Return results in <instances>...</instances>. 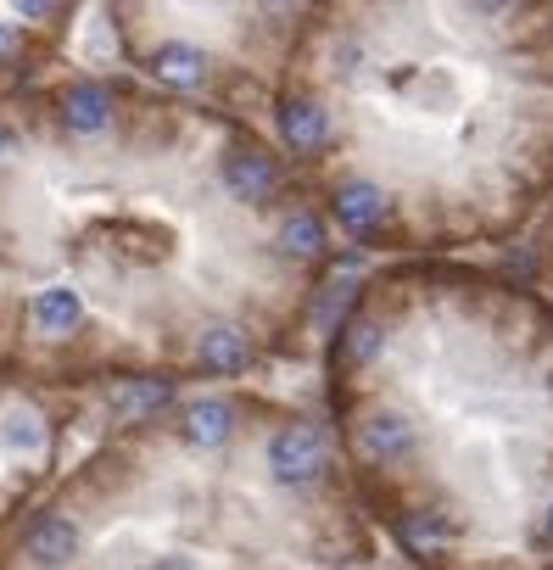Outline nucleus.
Returning <instances> with one entry per match:
<instances>
[{"instance_id":"nucleus-1","label":"nucleus","mask_w":553,"mask_h":570,"mask_svg":"<svg viewBox=\"0 0 553 570\" xmlns=\"http://www.w3.org/2000/svg\"><path fill=\"white\" fill-rule=\"evenodd\" d=\"M263 459H268V475H274V481H280V487H292V492H303V487L325 481L330 442H325V431H319V425H308V420H292V425H280V431L268 436Z\"/></svg>"},{"instance_id":"nucleus-2","label":"nucleus","mask_w":553,"mask_h":570,"mask_svg":"<svg viewBox=\"0 0 553 570\" xmlns=\"http://www.w3.org/2000/svg\"><path fill=\"white\" fill-rule=\"evenodd\" d=\"M218 179H224V196L229 202L257 207V202H268L274 190H280L286 174H280V157H274L268 146H235V151H224Z\"/></svg>"},{"instance_id":"nucleus-3","label":"nucleus","mask_w":553,"mask_h":570,"mask_svg":"<svg viewBox=\"0 0 553 570\" xmlns=\"http://www.w3.org/2000/svg\"><path fill=\"white\" fill-rule=\"evenodd\" d=\"M353 448L364 464H403L414 453V420H403L397 409H369L353 420Z\"/></svg>"},{"instance_id":"nucleus-4","label":"nucleus","mask_w":553,"mask_h":570,"mask_svg":"<svg viewBox=\"0 0 553 570\" xmlns=\"http://www.w3.org/2000/svg\"><path fill=\"white\" fill-rule=\"evenodd\" d=\"M112 101H118V96H112L101 79H73V85L57 96V118H62V129H68L73 140H96V135H107L112 118H118Z\"/></svg>"},{"instance_id":"nucleus-5","label":"nucleus","mask_w":553,"mask_h":570,"mask_svg":"<svg viewBox=\"0 0 553 570\" xmlns=\"http://www.w3.org/2000/svg\"><path fill=\"white\" fill-rule=\"evenodd\" d=\"M330 107H319L314 96H286L280 101V140L297 151V157H314L330 146Z\"/></svg>"},{"instance_id":"nucleus-6","label":"nucleus","mask_w":553,"mask_h":570,"mask_svg":"<svg viewBox=\"0 0 553 570\" xmlns=\"http://www.w3.org/2000/svg\"><path fill=\"white\" fill-rule=\"evenodd\" d=\"M251 358H257V347L240 325H207L196 336V370L201 375H246Z\"/></svg>"},{"instance_id":"nucleus-7","label":"nucleus","mask_w":553,"mask_h":570,"mask_svg":"<svg viewBox=\"0 0 553 570\" xmlns=\"http://www.w3.org/2000/svg\"><path fill=\"white\" fill-rule=\"evenodd\" d=\"M146 68H151V79H162L168 90H201V85L213 79V57H207L201 46H190V40L157 46V51L146 57Z\"/></svg>"},{"instance_id":"nucleus-8","label":"nucleus","mask_w":553,"mask_h":570,"mask_svg":"<svg viewBox=\"0 0 553 570\" xmlns=\"http://www.w3.org/2000/svg\"><path fill=\"white\" fill-rule=\"evenodd\" d=\"M79 548H85V531H79V520H68V514H46V520L29 531V542H23V553H29L40 570H68V564L79 559Z\"/></svg>"},{"instance_id":"nucleus-9","label":"nucleus","mask_w":553,"mask_h":570,"mask_svg":"<svg viewBox=\"0 0 553 570\" xmlns=\"http://www.w3.org/2000/svg\"><path fill=\"white\" fill-rule=\"evenodd\" d=\"M85 325V297L73 285H40L29 297V331L40 336H73Z\"/></svg>"},{"instance_id":"nucleus-10","label":"nucleus","mask_w":553,"mask_h":570,"mask_svg":"<svg viewBox=\"0 0 553 570\" xmlns=\"http://www.w3.org/2000/svg\"><path fill=\"white\" fill-rule=\"evenodd\" d=\"M330 207H336V224H342L347 235H375V229H386V218H392V202H386L375 185H342Z\"/></svg>"},{"instance_id":"nucleus-11","label":"nucleus","mask_w":553,"mask_h":570,"mask_svg":"<svg viewBox=\"0 0 553 570\" xmlns=\"http://www.w3.org/2000/svg\"><path fill=\"white\" fill-rule=\"evenodd\" d=\"M229 431H235V414H229L224 397H190V403L179 409V436H185L190 448H224Z\"/></svg>"},{"instance_id":"nucleus-12","label":"nucleus","mask_w":553,"mask_h":570,"mask_svg":"<svg viewBox=\"0 0 553 570\" xmlns=\"http://www.w3.org/2000/svg\"><path fill=\"white\" fill-rule=\"evenodd\" d=\"M280 252H286V257H297V263L319 257V252H325V224H319L308 207L286 213V224H280Z\"/></svg>"},{"instance_id":"nucleus-13","label":"nucleus","mask_w":553,"mask_h":570,"mask_svg":"<svg viewBox=\"0 0 553 570\" xmlns=\"http://www.w3.org/2000/svg\"><path fill=\"white\" fill-rule=\"evenodd\" d=\"M403 542H408V553H436L453 542V520L442 509H414V514H403Z\"/></svg>"},{"instance_id":"nucleus-14","label":"nucleus","mask_w":553,"mask_h":570,"mask_svg":"<svg viewBox=\"0 0 553 570\" xmlns=\"http://www.w3.org/2000/svg\"><path fill=\"white\" fill-rule=\"evenodd\" d=\"M0 448L7 453H46V420L18 409L12 420H0Z\"/></svg>"},{"instance_id":"nucleus-15","label":"nucleus","mask_w":553,"mask_h":570,"mask_svg":"<svg viewBox=\"0 0 553 570\" xmlns=\"http://www.w3.org/2000/svg\"><path fill=\"white\" fill-rule=\"evenodd\" d=\"M375 353H381V325L353 320V325H347V336H342V358H347V364H369Z\"/></svg>"},{"instance_id":"nucleus-16","label":"nucleus","mask_w":553,"mask_h":570,"mask_svg":"<svg viewBox=\"0 0 553 570\" xmlns=\"http://www.w3.org/2000/svg\"><path fill=\"white\" fill-rule=\"evenodd\" d=\"M168 397H174L168 381H129V386H118V403L135 409V414H151V409H162Z\"/></svg>"},{"instance_id":"nucleus-17","label":"nucleus","mask_w":553,"mask_h":570,"mask_svg":"<svg viewBox=\"0 0 553 570\" xmlns=\"http://www.w3.org/2000/svg\"><path fill=\"white\" fill-rule=\"evenodd\" d=\"M7 12H12L18 23H46V18L62 12V0H7Z\"/></svg>"},{"instance_id":"nucleus-18","label":"nucleus","mask_w":553,"mask_h":570,"mask_svg":"<svg viewBox=\"0 0 553 570\" xmlns=\"http://www.w3.org/2000/svg\"><path fill=\"white\" fill-rule=\"evenodd\" d=\"M23 51V29H18V18H0V62H12Z\"/></svg>"},{"instance_id":"nucleus-19","label":"nucleus","mask_w":553,"mask_h":570,"mask_svg":"<svg viewBox=\"0 0 553 570\" xmlns=\"http://www.w3.org/2000/svg\"><path fill=\"white\" fill-rule=\"evenodd\" d=\"M514 7H520V0H470V12H475V18H486V23L514 18Z\"/></svg>"},{"instance_id":"nucleus-20","label":"nucleus","mask_w":553,"mask_h":570,"mask_svg":"<svg viewBox=\"0 0 553 570\" xmlns=\"http://www.w3.org/2000/svg\"><path fill=\"white\" fill-rule=\"evenodd\" d=\"M12 151H18V129L7 124V112H0V163H12Z\"/></svg>"},{"instance_id":"nucleus-21","label":"nucleus","mask_w":553,"mask_h":570,"mask_svg":"<svg viewBox=\"0 0 553 570\" xmlns=\"http://www.w3.org/2000/svg\"><path fill=\"white\" fill-rule=\"evenodd\" d=\"M151 570H201V564H196L190 553H162V559H157Z\"/></svg>"},{"instance_id":"nucleus-22","label":"nucleus","mask_w":553,"mask_h":570,"mask_svg":"<svg viewBox=\"0 0 553 570\" xmlns=\"http://www.w3.org/2000/svg\"><path fill=\"white\" fill-rule=\"evenodd\" d=\"M542 542H547V548H553V503H547V509H542Z\"/></svg>"}]
</instances>
